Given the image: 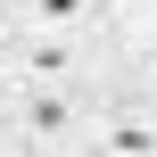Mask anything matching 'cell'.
<instances>
[{"label": "cell", "mask_w": 157, "mask_h": 157, "mask_svg": "<svg viewBox=\"0 0 157 157\" xmlns=\"http://www.w3.org/2000/svg\"><path fill=\"white\" fill-rule=\"evenodd\" d=\"M108 17V0H17V25H41V33H91Z\"/></svg>", "instance_id": "cell-3"}, {"label": "cell", "mask_w": 157, "mask_h": 157, "mask_svg": "<svg viewBox=\"0 0 157 157\" xmlns=\"http://www.w3.org/2000/svg\"><path fill=\"white\" fill-rule=\"evenodd\" d=\"M0 8H17V0H0Z\"/></svg>", "instance_id": "cell-7"}, {"label": "cell", "mask_w": 157, "mask_h": 157, "mask_svg": "<svg viewBox=\"0 0 157 157\" xmlns=\"http://www.w3.org/2000/svg\"><path fill=\"white\" fill-rule=\"evenodd\" d=\"M0 91H8V50H0Z\"/></svg>", "instance_id": "cell-6"}, {"label": "cell", "mask_w": 157, "mask_h": 157, "mask_svg": "<svg viewBox=\"0 0 157 157\" xmlns=\"http://www.w3.org/2000/svg\"><path fill=\"white\" fill-rule=\"evenodd\" d=\"M91 141H99V149H124V157H157V116H116V124H99Z\"/></svg>", "instance_id": "cell-4"}, {"label": "cell", "mask_w": 157, "mask_h": 157, "mask_svg": "<svg viewBox=\"0 0 157 157\" xmlns=\"http://www.w3.org/2000/svg\"><path fill=\"white\" fill-rule=\"evenodd\" d=\"M83 66H91L83 33H41V25L8 33V83H83Z\"/></svg>", "instance_id": "cell-2"}, {"label": "cell", "mask_w": 157, "mask_h": 157, "mask_svg": "<svg viewBox=\"0 0 157 157\" xmlns=\"http://www.w3.org/2000/svg\"><path fill=\"white\" fill-rule=\"evenodd\" d=\"M0 99H8V132L33 141V149H58V141L83 132V99H75V83H8Z\"/></svg>", "instance_id": "cell-1"}, {"label": "cell", "mask_w": 157, "mask_h": 157, "mask_svg": "<svg viewBox=\"0 0 157 157\" xmlns=\"http://www.w3.org/2000/svg\"><path fill=\"white\" fill-rule=\"evenodd\" d=\"M141 99H149V108H157V58H149V66H141Z\"/></svg>", "instance_id": "cell-5"}]
</instances>
